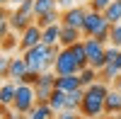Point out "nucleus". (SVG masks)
Listing matches in <instances>:
<instances>
[{"label":"nucleus","mask_w":121,"mask_h":119,"mask_svg":"<svg viewBox=\"0 0 121 119\" xmlns=\"http://www.w3.org/2000/svg\"><path fill=\"white\" fill-rule=\"evenodd\" d=\"M7 3H10V0H0V5H3V7H7Z\"/></svg>","instance_id":"obj_30"},{"label":"nucleus","mask_w":121,"mask_h":119,"mask_svg":"<svg viewBox=\"0 0 121 119\" xmlns=\"http://www.w3.org/2000/svg\"><path fill=\"white\" fill-rule=\"evenodd\" d=\"M109 44H114L121 49V22L119 24H112V34H109Z\"/></svg>","instance_id":"obj_24"},{"label":"nucleus","mask_w":121,"mask_h":119,"mask_svg":"<svg viewBox=\"0 0 121 119\" xmlns=\"http://www.w3.org/2000/svg\"><path fill=\"white\" fill-rule=\"evenodd\" d=\"M34 0H27V3H22L19 7H15L12 12H10V24H12L15 32H24V29L29 24H34Z\"/></svg>","instance_id":"obj_4"},{"label":"nucleus","mask_w":121,"mask_h":119,"mask_svg":"<svg viewBox=\"0 0 121 119\" xmlns=\"http://www.w3.org/2000/svg\"><path fill=\"white\" fill-rule=\"evenodd\" d=\"M56 73L53 71H44L41 78H39V83L34 85V92H36V102H48V97L53 95L56 90Z\"/></svg>","instance_id":"obj_7"},{"label":"nucleus","mask_w":121,"mask_h":119,"mask_svg":"<svg viewBox=\"0 0 121 119\" xmlns=\"http://www.w3.org/2000/svg\"><path fill=\"white\" fill-rule=\"evenodd\" d=\"M34 107H36V92H34V85L17 83V95H15V102H12L15 114H29Z\"/></svg>","instance_id":"obj_3"},{"label":"nucleus","mask_w":121,"mask_h":119,"mask_svg":"<svg viewBox=\"0 0 121 119\" xmlns=\"http://www.w3.org/2000/svg\"><path fill=\"white\" fill-rule=\"evenodd\" d=\"M109 34H112V24L104 19V12H95L87 10L85 15V24H82V37H95L102 44H109Z\"/></svg>","instance_id":"obj_2"},{"label":"nucleus","mask_w":121,"mask_h":119,"mask_svg":"<svg viewBox=\"0 0 121 119\" xmlns=\"http://www.w3.org/2000/svg\"><path fill=\"white\" fill-rule=\"evenodd\" d=\"M104 114H121V90H109L107 100H104Z\"/></svg>","instance_id":"obj_12"},{"label":"nucleus","mask_w":121,"mask_h":119,"mask_svg":"<svg viewBox=\"0 0 121 119\" xmlns=\"http://www.w3.org/2000/svg\"><path fill=\"white\" fill-rule=\"evenodd\" d=\"M99 119H116V117H99Z\"/></svg>","instance_id":"obj_31"},{"label":"nucleus","mask_w":121,"mask_h":119,"mask_svg":"<svg viewBox=\"0 0 121 119\" xmlns=\"http://www.w3.org/2000/svg\"><path fill=\"white\" fill-rule=\"evenodd\" d=\"M109 87L104 80H97L95 85L85 87V97H82V107H80V114L85 119H99L104 114V100H107Z\"/></svg>","instance_id":"obj_1"},{"label":"nucleus","mask_w":121,"mask_h":119,"mask_svg":"<svg viewBox=\"0 0 121 119\" xmlns=\"http://www.w3.org/2000/svg\"><path fill=\"white\" fill-rule=\"evenodd\" d=\"M27 119H56V112L48 102H36V107L27 114Z\"/></svg>","instance_id":"obj_17"},{"label":"nucleus","mask_w":121,"mask_h":119,"mask_svg":"<svg viewBox=\"0 0 121 119\" xmlns=\"http://www.w3.org/2000/svg\"><path fill=\"white\" fill-rule=\"evenodd\" d=\"M78 87H82L80 85V73H75V75H58L56 78V90L73 92V90H78Z\"/></svg>","instance_id":"obj_13"},{"label":"nucleus","mask_w":121,"mask_h":119,"mask_svg":"<svg viewBox=\"0 0 121 119\" xmlns=\"http://www.w3.org/2000/svg\"><path fill=\"white\" fill-rule=\"evenodd\" d=\"M104 19L109 24H119L121 22V0H112V5L104 10Z\"/></svg>","instance_id":"obj_18"},{"label":"nucleus","mask_w":121,"mask_h":119,"mask_svg":"<svg viewBox=\"0 0 121 119\" xmlns=\"http://www.w3.org/2000/svg\"><path fill=\"white\" fill-rule=\"evenodd\" d=\"M116 119H121V114H119V117H116Z\"/></svg>","instance_id":"obj_33"},{"label":"nucleus","mask_w":121,"mask_h":119,"mask_svg":"<svg viewBox=\"0 0 121 119\" xmlns=\"http://www.w3.org/2000/svg\"><path fill=\"white\" fill-rule=\"evenodd\" d=\"M51 10H58V0H34V15L41 17Z\"/></svg>","instance_id":"obj_21"},{"label":"nucleus","mask_w":121,"mask_h":119,"mask_svg":"<svg viewBox=\"0 0 121 119\" xmlns=\"http://www.w3.org/2000/svg\"><path fill=\"white\" fill-rule=\"evenodd\" d=\"M78 41H82V29H75V27H63L60 32V46H73Z\"/></svg>","instance_id":"obj_15"},{"label":"nucleus","mask_w":121,"mask_h":119,"mask_svg":"<svg viewBox=\"0 0 121 119\" xmlns=\"http://www.w3.org/2000/svg\"><path fill=\"white\" fill-rule=\"evenodd\" d=\"M119 75H121V68L116 63H107L102 71H99V80H119Z\"/></svg>","instance_id":"obj_22"},{"label":"nucleus","mask_w":121,"mask_h":119,"mask_svg":"<svg viewBox=\"0 0 121 119\" xmlns=\"http://www.w3.org/2000/svg\"><path fill=\"white\" fill-rule=\"evenodd\" d=\"M116 83H119V87H121V75H119V80H116Z\"/></svg>","instance_id":"obj_32"},{"label":"nucleus","mask_w":121,"mask_h":119,"mask_svg":"<svg viewBox=\"0 0 121 119\" xmlns=\"http://www.w3.org/2000/svg\"><path fill=\"white\" fill-rule=\"evenodd\" d=\"M109 5H112V0H90V10H95V12H104Z\"/></svg>","instance_id":"obj_26"},{"label":"nucleus","mask_w":121,"mask_h":119,"mask_svg":"<svg viewBox=\"0 0 121 119\" xmlns=\"http://www.w3.org/2000/svg\"><path fill=\"white\" fill-rule=\"evenodd\" d=\"M41 39H44V29L34 22V24H29L22 32V37H19V41H17V49L24 54V51H29V49H34L36 44H41Z\"/></svg>","instance_id":"obj_8"},{"label":"nucleus","mask_w":121,"mask_h":119,"mask_svg":"<svg viewBox=\"0 0 121 119\" xmlns=\"http://www.w3.org/2000/svg\"><path fill=\"white\" fill-rule=\"evenodd\" d=\"M29 71V66H27V61H24V56H15V58H10V66H7V78L5 80H15V83H19L22 80V75Z\"/></svg>","instance_id":"obj_10"},{"label":"nucleus","mask_w":121,"mask_h":119,"mask_svg":"<svg viewBox=\"0 0 121 119\" xmlns=\"http://www.w3.org/2000/svg\"><path fill=\"white\" fill-rule=\"evenodd\" d=\"M114 63H116V66L121 68V51H119V56H116V61H114Z\"/></svg>","instance_id":"obj_29"},{"label":"nucleus","mask_w":121,"mask_h":119,"mask_svg":"<svg viewBox=\"0 0 121 119\" xmlns=\"http://www.w3.org/2000/svg\"><path fill=\"white\" fill-rule=\"evenodd\" d=\"M51 71H53L56 75H75V73L82 71V68H80V63L75 61V56H73L70 49H60V51H58V58H56V63H53Z\"/></svg>","instance_id":"obj_6"},{"label":"nucleus","mask_w":121,"mask_h":119,"mask_svg":"<svg viewBox=\"0 0 121 119\" xmlns=\"http://www.w3.org/2000/svg\"><path fill=\"white\" fill-rule=\"evenodd\" d=\"M56 119H85V117H80L78 112H70V110H63V112H58Z\"/></svg>","instance_id":"obj_27"},{"label":"nucleus","mask_w":121,"mask_h":119,"mask_svg":"<svg viewBox=\"0 0 121 119\" xmlns=\"http://www.w3.org/2000/svg\"><path fill=\"white\" fill-rule=\"evenodd\" d=\"M82 44H85V54H87V58H90V63L97 61V58H102L104 51H107V44H102V41H99V39H95V37L82 39Z\"/></svg>","instance_id":"obj_11"},{"label":"nucleus","mask_w":121,"mask_h":119,"mask_svg":"<svg viewBox=\"0 0 121 119\" xmlns=\"http://www.w3.org/2000/svg\"><path fill=\"white\" fill-rule=\"evenodd\" d=\"M10 3H12L15 7H19V5H22V3H27V0H10Z\"/></svg>","instance_id":"obj_28"},{"label":"nucleus","mask_w":121,"mask_h":119,"mask_svg":"<svg viewBox=\"0 0 121 119\" xmlns=\"http://www.w3.org/2000/svg\"><path fill=\"white\" fill-rule=\"evenodd\" d=\"M85 15H87L85 7H68V10H63V12H60V24H63V27L82 29V24H85Z\"/></svg>","instance_id":"obj_9"},{"label":"nucleus","mask_w":121,"mask_h":119,"mask_svg":"<svg viewBox=\"0 0 121 119\" xmlns=\"http://www.w3.org/2000/svg\"><path fill=\"white\" fill-rule=\"evenodd\" d=\"M60 32H63V24H51V27H46L44 29V39L41 41L46 44V46H58L60 44Z\"/></svg>","instance_id":"obj_16"},{"label":"nucleus","mask_w":121,"mask_h":119,"mask_svg":"<svg viewBox=\"0 0 121 119\" xmlns=\"http://www.w3.org/2000/svg\"><path fill=\"white\" fill-rule=\"evenodd\" d=\"M22 56H24V61L29 66V71H36V73L48 71V46L44 41L36 44L34 49H29V51H24Z\"/></svg>","instance_id":"obj_5"},{"label":"nucleus","mask_w":121,"mask_h":119,"mask_svg":"<svg viewBox=\"0 0 121 119\" xmlns=\"http://www.w3.org/2000/svg\"><path fill=\"white\" fill-rule=\"evenodd\" d=\"M58 22H60V12H58V10H51V12H46V15H41V17H36V24L41 27V29L51 27V24H58Z\"/></svg>","instance_id":"obj_23"},{"label":"nucleus","mask_w":121,"mask_h":119,"mask_svg":"<svg viewBox=\"0 0 121 119\" xmlns=\"http://www.w3.org/2000/svg\"><path fill=\"white\" fill-rule=\"evenodd\" d=\"M15 95H17V83L15 80H3V87H0V102H3V107H12Z\"/></svg>","instance_id":"obj_14"},{"label":"nucleus","mask_w":121,"mask_h":119,"mask_svg":"<svg viewBox=\"0 0 121 119\" xmlns=\"http://www.w3.org/2000/svg\"><path fill=\"white\" fill-rule=\"evenodd\" d=\"M65 97H68V92H63V90H53V95L48 97V105H51V110L56 114L65 110Z\"/></svg>","instance_id":"obj_20"},{"label":"nucleus","mask_w":121,"mask_h":119,"mask_svg":"<svg viewBox=\"0 0 121 119\" xmlns=\"http://www.w3.org/2000/svg\"><path fill=\"white\" fill-rule=\"evenodd\" d=\"M39 78H41V73H36V71H27V73L22 75V80H19V83H24V85H36Z\"/></svg>","instance_id":"obj_25"},{"label":"nucleus","mask_w":121,"mask_h":119,"mask_svg":"<svg viewBox=\"0 0 121 119\" xmlns=\"http://www.w3.org/2000/svg\"><path fill=\"white\" fill-rule=\"evenodd\" d=\"M97 80H99V71H95L92 66H85L82 71H80V85H82V87L95 85Z\"/></svg>","instance_id":"obj_19"}]
</instances>
